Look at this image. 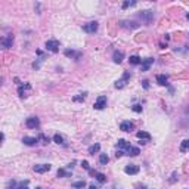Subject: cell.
Here are the masks:
<instances>
[{"instance_id": "34", "label": "cell", "mask_w": 189, "mask_h": 189, "mask_svg": "<svg viewBox=\"0 0 189 189\" xmlns=\"http://www.w3.org/2000/svg\"><path fill=\"white\" fill-rule=\"evenodd\" d=\"M81 166H83V169H86L87 172L90 170V167H89V163H87V161H83V163H81Z\"/></svg>"}, {"instance_id": "31", "label": "cell", "mask_w": 189, "mask_h": 189, "mask_svg": "<svg viewBox=\"0 0 189 189\" xmlns=\"http://www.w3.org/2000/svg\"><path fill=\"white\" fill-rule=\"evenodd\" d=\"M135 5H136V2H124V3L121 5V8H123V9H127L129 6H135Z\"/></svg>"}, {"instance_id": "35", "label": "cell", "mask_w": 189, "mask_h": 189, "mask_svg": "<svg viewBox=\"0 0 189 189\" xmlns=\"http://www.w3.org/2000/svg\"><path fill=\"white\" fill-rule=\"evenodd\" d=\"M142 84H143L145 89H149V81H148V80H143V81H142Z\"/></svg>"}, {"instance_id": "37", "label": "cell", "mask_w": 189, "mask_h": 189, "mask_svg": "<svg viewBox=\"0 0 189 189\" xmlns=\"http://www.w3.org/2000/svg\"><path fill=\"white\" fill-rule=\"evenodd\" d=\"M35 189H43V188H35Z\"/></svg>"}, {"instance_id": "12", "label": "cell", "mask_w": 189, "mask_h": 189, "mask_svg": "<svg viewBox=\"0 0 189 189\" xmlns=\"http://www.w3.org/2000/svg\"><path fill=\"white\" fill-rule=\"evenodd\" d=\"M139 166H136V164H127L126 167H124V172L127 173V174H138L139 173Z\"/></svg>"}, {"instance_id": "36", "label": "cell", "mask_w": 189, "mask_h": 189, "mask_svg": "<svg viewBox=\"0 0 189 189\" xmlns=\"http://www.w3.org/2000/svg\"><path fill=\"white\" fill-rule=\"evenodd\" d=\"M89 189H98V186H95V185H90V186H89Z\"/></svg>"}, {"instance_id": "14", "label": "cell", "mask_w": 189, "mask_h": 189, "mask_svg": "<svg viewBox=\"0 0 189 189\" xmlns=\"http://www.w3.org/2000/svg\"><path fill=\"white\" fill-rule=\"evenodd\" d=\"M140 18L145 21V24H146V25H149V24H151V21H152V12H151V11H145V12H142V14H140Z\"/></svg>"}, {"instance_id": "1", "label": "cell", "mask_w": 189, "mask_h": 189, "mask_svg": "<svg viewBox=\"0 0 189 189\" xmlns=\"http://www.w3.org/2000/svg\"><path fill=\"white\" fill-rule=\"evenodd\" d=\"M130 146L132 145L127 140H124V139H118V142H117V151H121L124 155L127 154V151L130 149Z\"/></svg>"}, {"instance_id": "16", "label": "cell", "mask_w": 189, "mask_h": 189, "mask_svg": "<svg viewBox=\"0 0 189 189\" xmlns=\"http://www.w3.org/2000/svg\"><path fill=\"white\" fill-rule=\"evenodd\" d=\"M167 81H169V77H167L166 74H158V75H157V83H158L160 86H167V84H169Z\"/></svg>"}, {"instance_id": "13", "label": "cell", "mask_w": 189, "mask_h": 189, "mask_svg": "<svg viewBox=\"0 0 189 189\" xmlns=\"http://www.w3.org/2000/svg\"><path fill=\"white\" fill-rule=\"evenodd\" d=\"M154 64V58H146V59H142V71L145 72V71H148V69L151 68V65Z\"/></svg>"}, {"instance_id": "26", "label": "cell", "mask_w": 189, "mask_h": 189, "mask_svg": "<svg viewBox=\"0 0 189 189\" xmlns=\"http://www.w3.org/2000/svg\"><path fill=\"white\" fill-rule=\"evenodd\" d=\"M108 161H109V157L106 154H101L99 155V163L102 164V166H106L108 164Z\"/></svg>"}, {"instance_id": "32", "label": "cell", "mask_w": 189, "mask_h": 189, "mask_svg": "<svg viewBox=\"0 0 189 189\" xmlns=\"http://www.w3.org/2000/svg\"><path fill=\"white\" fill-rule=\"evenodd\" d=\"M18 189H28V180H25V182H21V183L18 185Z\"/></svg>"}, {"instance_id": "24", "label": "cell", "mask_w": 189, "mask_h": 189, "mask_svg": "<svg viewBox=\"0 0 189 189\" xmlns=\"http://www.w3.org/2000/svg\"><path fill=\"white\" fill-rule=\"evenodd\" d=\"M65 56H71V58H74L75 61H78L80 56H81V53H75L74 50H65Z\"/></svg>"}, {"instance_id": "20", "label": "cell", "mask_w": 189, "mask_h": 189, "mask_svg": "<svg viewBox=\"0 0 189 189\" xmlns=\"http://www.w3.org/2000/svg\"><path fill=\"white\" fill-rule=\"evenodd\" d=\"M37 139H38V142H40L41 145H47V143L50 142V139L47 138L46 135H43V133H40V135L37 136Z\"/></svg>"}, {"instance_id": "5", "label": "cell", "mask_w": 189, "mask_h": 189, "mask_svg": "<svg viewBox=\"0 0 189 189\" xmlns=\"http://www.w3.org/2000/svg\"><path fill=\"white\" fill-rule=\"evenodd\" d=\"M12 44H14V35L12 34H8L2 38V47L3 49H9V47H12Z\"/></svg>"}, {"instance_id": "23", "label": "cell", "mask_w": 189, "mask_h": 189, "mask_svg": "<svg viewBox=\"0 0 189 189\" xmlns=\"http://www.w3.org/2000/svg\"><path fill=\"white\" fill-rule=\"evenodd\" d=\"M95 177H96V180H98L99 183H105V182H106V176H105L103 173L96 172L95 173Z\"/></svg>"}, {"instance_id": "15", "label": "cell", "mask_w": 189, "mask_h": 189, "mask_svg": "<svg viewBox=\"0 0 189 189\" xmlns=\"http://www.w3.org/2000/svg\"><path fill=\"white\" fill-rule=\"evenodd\" d=\"M22 142H24V145H27V146H34L38 143V139L37 138H30V136H25V138H22Z\"/></svg>"}, {"instance_id": "2", "label": "cell", "mask_w": 189, "mask_h": 189, "mask_svg": "<svg viewBox=\"0 0 189 189\" xmlns=\"http://www.w3.org/2000/svg\"><path fill=\"white\" fill-rule=\"evenodd\" d=\"M46 49L49 52H52V53H56V52L59 50V41L55 40V38L47 40V41H46Z\"/></svg>"}, {"instance_id": "11", "label": "cell", "mask_w": 189, "mask_h": 189, "mask_svg": "<svg viewBox=\"0 0 189 189\" xmlns=\"http://www.w3.org/2000/svg\"><path fill=\"white\" fill-rule=\"evenodd\" d=\"M135 129V124L132 123V121H129V120H126V121H123L120 124V130H123V132H132Z\"/></svg>"}, {"instance_id": "17", "label": "cell", "mask_w": 189, "mask_h": 189, "mask_svg": "<svg viewBox=\"0 0 189 189\" xmlns=\"http://www.w3.org/2000/svg\"><path fill=\"white\" fill-rule=\"evenodd\" d=\"M112 59H114L115 64H121L123 59H124V53H123L121 50H115L114 52V55H112Z\"/></svg>"}, {"instance_id": "3", "label": "cell", "mask_w": 189, "mask_h": 189, "mask_svg": "<svg viewBox=\"0 0 189 189\" xmlns=\"http://www.w3.org/2000/svg\"><path fill=\"white\" fill-rule=\"evenodd\" d=\"M129 78H130V71H126L120 80L115 81V87H117V89H123V87H126L127 81H129Z\"/></svg>"}, {"instance_id": "28", "label": "cell", "mask_w": 189, "mask_h": 189, "mask_svg": "<svg viewBox=\"0 0 189 189\" xmlns=\"http://www.w3.org/2000/svg\"><path fill=\"white\" fill-rule=\"evenodd\" d=\"M71 174H69L67 170H64V169H59L58 170V177H69Z\"/></svg>"}, {"instance_id": "6", "label": "cell", "mask_w": 189, "mask_h": 189, "mask_svg": "<svg viewBox=\"0 0 189 189\" xmlns=\"http://www.w3.org/2000/svg\"><path fill=\"white\" fill-rule=\"evenodd\" d=\"M30 90H31V84H30V83H25V84L18 87V95H19L21 98H27V96H28L27 93H28Z\"/></svg>"}, {"instance_id": "7", "label": "cell", "mask_w": 189, "mask_h": 189, "mask_svg": "<svg viewBox=\"0 0 189 189\" xmlns=\"http://www.w3.org/2000/svg\"><path fill=\"white\" fill-rule=\"evenodd\" d=\"M93 106H95V109H103V108L106 106V96L101 95V96L96 99V102L93 103Z\"/></svg>"}, {"instance_id": "22", "label": "cell", "mask_w": 189, "mask_h": 189, "mask_svg": "<svg viewBox=\"0 0 189 189\" xmlns=\"http://www.w3.org/2000/svg\"><path fill=\"white\" fill-rule=\"evenodd\" d=\"M129 61H130V64H132V65H140V64H142V59L139 58L138 55L130 56V59H129Z\"/></svg>"}, {"instance_id": "19", "label": "cell", "mask_w": 189, "mask_h": 189, "mask_svg": "<svg viewBox=\"0 0 189 189\" xmlns=\"http://www.w3.org/2000/svg\"><path fill=\"white\" fill-rule=\"evenodd\" d=\"M140 154V149L139 148H136V146H130V149L127 151V154L126 155H129V157H136V155Z\"/></svg>"}, {"instance_id": "29", "label": "cell", "mask_w": 189, "mask_h": 189, "mask_svg": "<svg viewBox=\"0 0 189 189\" xmlns=\"http://www.w3.org/2000/svg\"><path fill=\"white\" fill-rule=\"evenodd\" d=\"M53 140H55L58 145H62V143H64V138H62L61 135H55V136H53Z\"/></svg>"}, {"instance_id": "21", "label": "cell", "mask_w": 189, "mask_h": 189, "mask_svg": "<svg viewBox=\"0 0 189 189\" xmlns=\"http://www.w3.org/2000/svg\"><path fill=\"white\" fill-rule=\"evenodd\" d=\"M180 152H188L189 151V139H185L182 143H180Z\"/></svg>"}, {"instance_id": "30", "label": "cell", "mask_w": 189, "mask_h": 189, "mask_svg": "<svg viewBox=\"0 0 189 189\" xmlns=\"http://www.w3.org/2000/svg\"><path fill=\"white\" fill-rule=\"evenodd\" d=\"M6 189H18L17 182H15V180H9V182H8V186H6Z\"/></svg>"}, {"instance_id": "27", "label": "cell", "mask_w": 189, "mask_h": 189, "mask_svg": "<svg viewBox=\"0 0 189 189\" xmlns=\"http://www.w3.org/2000/svg\"><path fill=\"white\" fill-rule=\"evenodd\" d=\"M86 186V182L84 180H80V182H74L72 183V188L74 189H83Z\"/></svg>"}, {"instance_id": "38", "label": "cell", "mask_w": 189, "mask_h": 189, "mask_svg": "<svg viewBox=\"0 0 189 189\" xmlns=\"http://www.w3.org/2000/svg\"><path fill=\"white\" fill-rule=\"evenodd\" d=\"M188 19H189V14H188Z\"/></svg>"}, {"instance_id": "10", "label": "cell", "mask_w": 189, "mask_h": 189, "mask_svg": "<svg viewBox=\"0 0 189 189\" xmlns=\"http://www.w3.org/2000/svg\"><path fill=\"white\" fill-rule=\"evenodd\" d=\"M136 138H138L139 140H142L140 143H148V142H151V135L146 133V132H138V133H136Z\"/></svg>"}, {"instance_id": "25", "label": "cell", "mask_w": 189, "mask_h": 189, "mask_svg": "<svg viewBox=\"0 0 189 189\" xmlns=\"http://www.w3.org/2000/svg\"><path fill=\"white\" fill-rule=\"evenodd\" d=\"M86 98H87V93H80V95L74 96V98H72V101H74V102H83Z\"/></svg>"}, {"instance_id": "4", "label": "cell", "mask_w": 189, "mask_h": 189, "mask_svg": "<svg viewBox=\"0 0 189 189\" xmlns=\"http://www.w3.org/2000/svg\"><path fill=\"white\" fill-rule=\"evenodd\" d=\"M98 22L96 21H92V22H87L86 25H83V31H86L89 34H93V33H96L98 31Z\"/></svg>"}, {"instance_id": "18", "label": "cell", "mask_w": 189, "mask_h": 189, "mask_svg": "<svg viewBox=\"0 0 189 189\" xmlns=\"http://www.w3.org/2000/svg\"><path fill=\"white\" fill-rule=\"evenodd\" d=\"M99 149H101V145L99 143H95V145H92V146H89V154L90 155H95L96 152H99Z\"/></svg>"}, {"instance_id": "9", "label": "cell", "mask_w": 189, "mask_h": 189, "mask_svg": "<svg viewBox=\"0 0 189 189\" xmlns=\"http://www.w3.org/2000/svg\"><path fill=\"white\" fill-rule=\"evenodd\" d=\"M33 170H34L35 173L43 174V173H46V172L50 170V164H35L34 167H33Z\"/></svg>"}, {"instance_id": "33", "label": "cell", "mask_w": 189, "mask_h": 189, "mask_svg": "<svg viewBox=\"0 0 189 189\" xmlns=\"http://www.w3.org/2000/svg\"><path fill=\"white\" fill-rule=\"evenodd\" d=\"M132 109H133L135 112H142V105L136 103V105H133V106H132Z\"/></svg>"}, {"instance_id": "8", "label": "cell", "mask_w": 189, "mask_h": 189, "mask_svg": "<svg viewBox=\"0 0 189 189\" xmlns=\"http://www.w3.org/2000/svg\"><path fill=\"white\" fill-rule=\"evenodd\" d=\"M25 126L28 127V129H37L38 126H40V121L37 117H30V118H27L25 121Z\"/></svg>"}]
</instances>
